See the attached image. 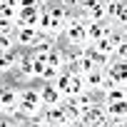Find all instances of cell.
I'll return each instance as SVG.
<instances>
[{"label": "cell", "mask_w": 127, "mask_h": 127, "mask_svg": "<svg viewBox=\"0 0 127 127\" xmlns=\"http://www.w3.org/2000/svg\"><path fill=\"white\" fill-rule=\"evenodd\" d=\"M20 115L25 117L28 125H35V120L42 115L45 110V102H42V95H40V85L37 82H25L20 85V105H18Z\"/></svg>", "instance_id": "cell-1"}, {"label": "cell", "mask_w": 127, "mask_h": 127, "mask_svg": "<svg viewBox=\"0 0 127 127\" xmlns=\"http://www.w3.org/2000/svg\"><path fill=\"white\" fill-rule=\"evenodd\" d=\"M87 23H90L87 15H82L80 10L70 13L65 32L60 37V45H65V47H87Z\"/></svg>", "instance_id": "cell-2"}, {"label": "cell", "mask_w": 127, "mask_h": 127, "mask_svg": "<svg viewBox=\"0 0 127 127\" xmlns=\"http://www.w3.org/2000/svg\"><path fill=\"white\" fill-rule=\"evenodd\" d=\"M35 125L67 127V125H72V122H70V117H67V112H65V107H62V105H50V107H45V110H42V115L35 120Z\"/></svg>", "instance_id": "cell-3"}, {"label": "cell", "mask_w": 127, "mask_h": 127, "mask_svg": "<svg viewBox=\"0 0 127 127\" xmlns=\"http://www.w3.org/2000/svg\"><path fill=\"white\" fill-rule=\"evenodd\" d=\"M82 127H100V125H110V117H107V107L97 100L92 107H87L82 112V120H80Z\"/></svg>", "instance_id": "cell-4"}, {"label": "cell", "mask_w": 127, "mask_h": 127, "mask_svg": "<svg viewBox=\"0 0 127 127\" xmlns=\"http://www.w3.org/2000/svg\"><path fill=\"white\" fill-rule=\"evenodd\" d=\"M25 52H28V50H23V47H15V50H8V52H0V72H3V80H8V77L18 70V65H20V60H23Z\"/></svg>", "instance_id": "cell-5"}, {"label": "cell", "mask_w": 127, "mask_h": 127, "mask_svg": "<svg viewBox=\"0 0 127 127\" xmlns=\"http://www.w3.org/2000/svg\"><path fill=\"white\" fill-rule=\"evenodd\" d=\"M107 85H110V80H107V72H105L102 67H95L92 72L85 75V87H87L90 95H100Z\"/></svg>", "instance_id": "cell-6"}, {"label": "cell", "mask_w": 127, "mask_h": 127, "mask_svg": "<svg viewBox=\"0 0 127 127\" xmlns=\"http://www.w3.org/2000/svg\"><path fill=\"white\" fill-rule=\"evenodd\" d=\"M37 85H40V95H42L45 107H50V105H62L65 95L60 92V87H57L55 82H50V80H40Z\"/></svg>", "instance_id": "cell-7"}, {"label": "cell", "mask_w": 127, "mask_h": 127, "mask_svg": "<svg viewBox=\"0 0 127 127\" xmlns=\"http://www.w3.org/2000/svg\"><path fill=\"white\" fill-rule=\"evenodd\" d=\"M40 40V30L37 28H18L15 30V42L23 50H35Z\"/></svg>", "instance_id": "cell-8"}, {"label": "cell", "mask_w": 127, "mask_h": 127, "mask_svg": "<svg viewBox=\"0 0 127 127\" xmlns=\"http://www.w3.org/2000/svg\"><path fill=\"white\" fill-rule=\"evenodd\" d=\"M107 72V80L110 85H127V62L122 60H112L107 67H102Z\"/></svg>", "instance_id": "cell-9"}, {"label": "cell", "mask_w": 127, "mask_h": 127, "mask_svg": "<svg viewBox=\"0 0 127 127\" xmlns=\"http://www.w3.org/2000/svg\"><path fill=\"white\" fill-rule=\"evenodd\" d=\"M117 25L112 20H105V23H87V45H95L97 40H102L105 35H110Z\"/></svg>", "instance_id": "cell-10"}, {"label": "cell", "mask_w": 127, "mask_h": 127, "mask_svg": "<svg viewBox=\"0 0 127 127\" xmlns=\"http://www.w3.org/2000/svg\"><path fill=\"white\" fill-rule=\"evenodd\" d=\"M105 105V102H102ZM107 117L110 125H127V100H117V102H107Z\"/></svg>", "instance_id": "cell-11"}, {"label": "cell", "mask_w": 127, "mask_h": 127, "mask_svg": "<svg viewBox=\"0 0 127 127\" xmlns=\"http://www.w3.org/2000/svg\"><path fill=\"white\" fill-rule=\"evenodd\" d=\"M122 42V35H120V30L115 28L110 35H105L102 40H97L95 45H90V47H95L97 52H105V55H115V47Z\"/></svg>", "instance_id": "cell-12"}, {"label": "cell", "mask_w": 127, "mask_h": 127, "mask_svg": "<svg viewBox=\"0 0 127 127\" xmlns=\"http://www.w3.org/2000/svg\"><path fill=\"white\" fill-rule=\"evenodd\" d=\"M42 8H20L18 13V28H37L40 25Z\"/></svg>", "instance_id": "cell-13"}, {"label": "cell", "mask_w": 127, "mask_h": 127, "mask_svg": "<svg viewBox=\"0 0 127 127\" xmlns=\"http://www.w3.org/2000/svg\"><path fill=\"white\" fill-rule=\"evenodd\" d=\"M100 102H117V100H127V85H107L100 95H97Z\"/></svg>", "instance_id": "cell-14"}, {"label": "cell", "mask_w": 127, "mask_h": 127, "mask_svg": "<svg viewBox=\"0 0 127 127\" xmlns=\"http://www.w3.org/2000/svg\"><path fill=\"white\" fill-rule=\"evenodd\" d=\"M62 107H65V112H67V117H70L72 125H80V120H82V107H80L77 97H65V100H62Z\"/></svg>", "instance_id": "cell-15"}, {"label": "cell", "mask_w": 127, "mask_h": 127, "mask_svg": "<svg viewBox=\"0 0 127 127\" xmlns=\"http://www.w3.org/2000/svg\"><path fill=\"white\" fill-rule=\"evenodd\" d=\"M87 20H90V23H105V20H107V8H105V3L97 5L92 13H87Z\"/></svg>", "instance_id": "cell-16"}, {"label": "cell", "mask_w": 127, "mask_h": 127, "mask_svg": "<svg viewBox=\"0 0 127 127\" xmlns=\"http://www.w3.org/2000/svg\"><path fill=\"white\" fill-rule=\"evenodd\" d=\"M18 42H15V35H0V52H8V50H15Z\"/></svg>", "instance_id": "cell-17"}, {"label": "cell", "mask_w": 127, "mask_h": 127, "mask_svg": "<svg viewBox=\"0 0 127 127\" xmlns=\"http://www.w3.org/2000/svg\"><path fill=\"white\" fill-rule=\"evenodd\" d=\"M117 28H122V25H127V0H122V5H120V10H117V15H115V20H112Z\"/></svg>", "instance_id": "cell-18"}, {"label": "cell", "mask_w": 127, "mask_h": 127, "mask_svg": "<svg viewBox=\"0 0 127 127\" xmlns=\"http://www.w3.org/2000/svg\"><path fill=\"white\" fill-rule=\"evenodd\" d=\"M102 3H105V0H80V8H77V10H80L82 15H87V13H92V10H95L97 5H102Z\"/></svg>", "instance_id": "cell-19"}, {"label": "cell", "mask_w": 127, "mask_h": 127, "mask_svg": "<svg viewBox=\"0 0 127 127\" xmlns=\"http://www.w3.org/2000/svg\"><path fill=\"white\" fill-rule=\"evenodd\" d=\"M60 75H62V70H60V67H55V65H47V67H45V75H42V80H50V82H55Z\"/></svg>", "instance_id": "cell-20"}, {"label": "cell", "mask_w": 127, "mask_h": 127, "mask_svg": "<svg viewBox=\"0 0 127 127\" xmlns=\"http://www.w3.org/2000/svg\"><path fill=\"white\" fill-rule=\"evenodd\" d=\"M120 5H122V0H110V3H105V8H107V20H115Z\"/></svg>", "instance_id": "cell-21"}, {"label": "cell", "mask_w": 127, "mask_h": 127, "mask_svg": "<svg viewBox=\"0 0 127 127\" xmlns=\"http://www.w3.org/2000/svg\"><path fill=\"white\" fill-rule=\"evenodd\" d=\"M115 60H122V62H127V40H122L117 47H115V55H112Z\"/></svg>", "instance_id": "cell-22"}, {"label": "cell", "mask_w": 127, "mask_h": 127, "mask_svg": "<svg viewBox=\"0 0 127 127\" xmlns=\"http://www.w3.org/2000/svg\"><path fill=\"white\" fill-rule=\"evenodd\" d=\"M32 60H35V80L40 82V80H42V75H45L47 62H45V60H37V57H32Z\"/></svg>", "instance_id": "cell-23"}, {"label": "cell", "mask_w": 127, "mask_h": 127, "mask_svg": "<svg viewBox=\"0 0 127 127\" xmlns=\"http://www.w3.org/2000/svg\"><path fill=\"white\" fill-rule=\"evenodd\" d=\"M57 3H60L62 8H67L70 13H75V10L80 8V0H57Z\"/></svg>", "instance_id": "cell-24"}, {"label": "cell", "mask_w": 127, "mask_h": 127, "mask_svg": "<svg viewBox=\"0 0 127 127\" xmlns=\"http://www.w3.org/2000/svg\"><path fill=\"white\" fill-rule=\"evenodd\" d=\"M120 30V35H122V40H127V25H122V28H117Z\"/></svg>", "instance_id": "cell-25"}, {"label": "cell", "mask_w": 127, "mask_h": 127, "mask_svg": "<svg viewBox=\"0 0 127 127\" xmlns=\"http://www.w3.org/2000/svg\"><path fill=\"white\" fill-rule=\"evenodd\" d=\"M105 3H110V0H105Z\"/></svg>", "instance_id": "cell-26"}]
</instances>
